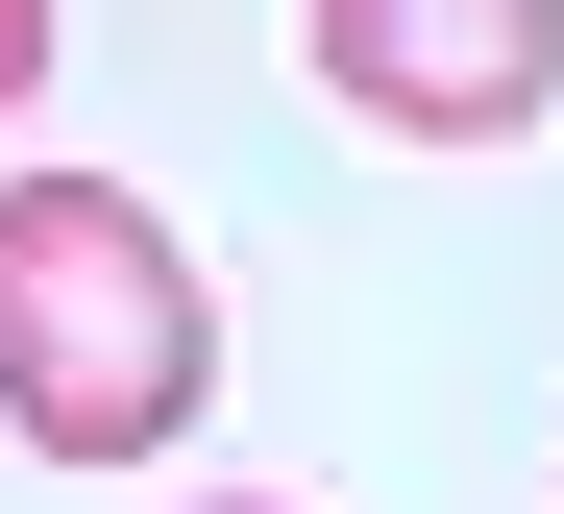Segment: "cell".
<instances>
[{
    "mask_svg": "<svg viewBox=\"0 0 564 514\" xmlns=\"http://www.w3.org/2000/svg\"><path fill=\"white\" fill-rule=\"evenodd\" d=\"M221 392V294L123 172H0V417L50 466H148Z\"/></svg>",
    "mask_w": 564,
    "mask_h": 514,
    "instance_id": "cell-1",
    "label": "cell"
},
{
    "mask_svg": "<svg viewBox=\"0 0 564 514\" xmlns=\"http://www.w3.org/2000/svg\"><path fill=\"white\" fill-rule=\"evenodd\" d=\"M319 25V98L393 147H516L564 98V0H295Z\"/></svg>",
    "mask_w": 564,
    "mask_h": 514,
    "instance_id": "cell-2",
    "label": "cell"
},
{
    "mask_svg": "<svg viewBox=\"0 0 564 514\" xmlns=\"http://www.w3.org/2000/svg\"><path fill=\"white\" fill-rule=\"evenodd\" d=\"M50 25H74V0H0V98H50Z\"/></svg>",
    "mask_w": 564,
    "mask_h": 514,
    "instance_id": "cell-3",
    "label": "cell"
},
{
    "mask_svg": "<svg viewBox=\"0 0 564 514\" xmlns=\"http://www.w3.org/2000/svg\"><path fill=\"white\" fill-rule=\"evenodd\" d=\"M197 514H295V490H197Z\"/></svg>",
    "mask_w": 564,
    "mask_h": 514,
    "instance_id": "cell-4",
    "label": "cell"
}]
</instances>
